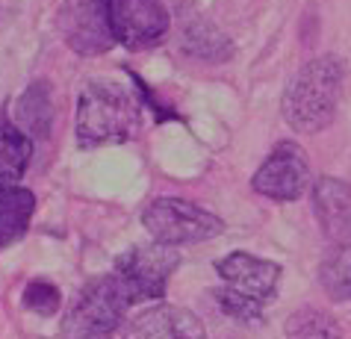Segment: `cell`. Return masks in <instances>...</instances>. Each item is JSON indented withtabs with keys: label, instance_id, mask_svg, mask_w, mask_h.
Listing matches in <instances>:
<instances>
[{
	"label": "cell",
	"instance_id": "obj_1",
	"mask_svg": "<svg viewBox=\"0 0 351 339\" xmlns=\"http://www.w3.org/2000/svg\"><path fill=\"white\" fill-rule=\"evenodd\" d=\"M142 124L139 101L121 83L95 80L83 89L77 101V124L74 136L80 148L97 145H121L130 142Z\"/></svg>",
	"mask_w": 351,
	"mask_h": 339
},
{
	"label": "cell",
	"instance_id": "obj_2",
	"mask_svg": "<svg viewBox=\"0 0 351 339\" xmlns=\"http://www.w3.org/2000/svg\"><path fill=\"white\" fill-rule=\"evenodd\" d=\"M343 89V62L337 56H319L292 77L284 95V118L298 133L325 130L337 115Z\"/></svg>",
	"mask_w": 351,
	"mask_h": 339
},
{
	"label": "cell",
	"instance_id": "obj_3",
	"mask_svg": "<svg viewBox=\"0 0 351 339\" xmlns=\"http://www.w3.org/2000/svg\"><path fill=\"white\" fill-rule=\"evenodd\" d=\"M216 271L224 280V286L216 292V301L233 318L257 322L263 307L278 295L280 266L269 263V260L245 254V251H233V254L219 260Z\"/></svg>",
	"mask_w": 351,
	"mask_h": 339
},
{
	"label": "cell",
	"instance_id": "obj_4",
	"mask_svg": "<svg viewBox=\"0 0 351 339\" xmlns=\"http://www.w3.org/2000/svg\"><path fill=\"white\" fill-rule=\"evenodd\" d=\"M128 307H133V301L115 271L95 277L65 313L62 339H110L121 327Z\"/></svg>",
	"mask_w": 351,
	"mask_h": 339
},
{
	"label": "cell",
	"instance_id": "obj_5",
	"mask_svg": "<svg viewBox=\"0 0 351 339\" xmlns=\"http://www.w3.org/2000/svg\"><path fill=\"white\" fill-rule=\"evenodd\" d=\"M142 225L154 236V242L162 245H195L219 236L224 225L219 216H213L198 203H189L183 198H157L142 212Z\"/></svg>",
	"mask_w": 351,
	"mask_h": 339
},
{
	"label": "cell",
	"instance_id": "obj_6",
	"mask_svg": "<svg viewBox=\"0 0 351 339\" xmlns=\"http://www.w3.org/2000/svg\"><path fill=\"white\" fill-rule=\"evenodd\" d=\"M180 257L174 254L171 245L154 242V245L130 248L128 254H121L115 260V275L128 289L130 301L142 304L165 295V286H169V277L174 275Z\"/></svg>",
	"mask_w": 351,
	"mask_h": 339
},
{
	"label": "cell",
	"instance_id": "obj_7",
	"mask_svg": "<svg viewBox=\"0 0 351 339\" xmlns=\"http://www.w3.org/2000/svg\"><path fill=\"white\" fill-rule=\"evenodd\" d=\"M104 3L115 42L130 51L160 45L169 33V12L162 0H104Z\"/></svg>",
	"mask_w": 351,
	"mask_h": 339
},
{
	"label": "cell",
	"instance_id": "obj_8",
	"mask_svg": "<svg viewBox=\"0 0 351 339\" xmlns=\"http://www.w3.org/2000/svg\"><path fill=\"white\" fill-rule=\"evenodd\" d=\"M251 186L271 201H295L310 186V160L301 145L280 142L257 168Z\"/></svg>",
	"mask_w": 351,
	"mask_h": 339
},
{
	"label": "cell",
	"instance_id": "obj_9",
	"mask_svg": "<svg viewBox=\"0 0 351 339\" xmlns=\"http://www.w3.org/2000/svg\"><path fill=\"white\" fill-rule=\"evenodd\" d=\"M56 27H60L65 45L80 56H97L119 45L110 30L104 0H68L60 9Z\"/></svg>",
	"mask_w": 351,
	"mask_h": 339
},
{
	"label": "cell",
	"instance_id": "obj_10",
	"mask_svg": "<svg viewBox=\"0 0 351 339\" xmlns=\"http://www.w3.org/2000/svg\"><path fill=\"white\" fill-rule=\"evenodd\" d=\"M128 339H207L201 318L183 307L160 304L128 325Z\"/></svg>",
	"mask_w": 351,
	"mask_h": 339
},
{
	"label": "cell",
	"instance_id": "obj_11",
	"mask_svg": "<svg viewBox=\"0 0 351 339\" xmlns=\"http://www.w3.org/2000/svg\"><path fill=\"white\" fill-rule=\"evenodd\" d=\"M313 210L325 236L334 245L351 242V186L337 177H322L313 186Z\"/></svg>",
	"mask_w": 351,
	"mask_h": 339
},
{
	"label": "cell",
	"instance_id": "obj_12",
	"mask_svg": "<svg viewBox=\"0 0 351 339\" xmlns=\"http://www.w3.org/2000/svg\"><path fill=\"white\" fill-rule=\"evenodd\" d=\"M15 124L30 139H47L53 127V92L47 80H36L24 89V95L15 103Z\"/></svg>",
	"mask_w": 351,
	"mask_h": 339
},
{
	"label": "cell",
	"instance_id": "obj_13",
	"mask_svg": "<svg viewBox=\"0 0 351 339\" xmlns=\"http://www.w3.org/2000/svg\"><path fill=\"white\" fill-rule=\"evenodd\" d=\"M33 212H36V195L30 189L21 186L0 189V251L27 236Z\"/></svg>",
	"mask_w": 351,
	"mask_h": 339
},
{
	"label": "cell",
	"instance_id": "obj_14",
	"mask_svg": "<svg viewBox=\"0 0 351 339\" xmlns=\"http://www.w3.org/2000/svg\"><path fill=\"white\" fill-rule=\"evenodd\" d=\"M33 160V139L18 124H0V189L18 186Z\"/></svg>",
	"mask_w": 351,
	"mask_h": 339
},
{
	"label": "cell",
	"instance_id": "obj_15",
	"mask_svg": "<svg viewBox=\"0 0 351 339\" xmlns=\"http://www.w3.org/2000/svg\"><path fill=\"white\" fill-rule=\"evenodd\" d=\"M319 280L325 292L337 301H348L351 298V248L348 245H334L322 260Z\"/></svg>",
	"mask_w": 351,
	"mask_h": 339
},
{
	"label": "cell",
	"instance_id": "obj_16",
	"mask_svg": "<svg viewBox=\"0 0 351 339\" xmlns=\"http://www.w3.org/2000/svg\"><path fill=\"white\" fill-rule=\"evenodd\" d=\"M289 339H339V325L322 310H298L287 322Z\"/></svg>",
	"mask_w": 351,
	"mask_h": 339
},
{
	"label": "cell",
	"instance_id": "obj_17",
	"mask_svg": "<svg viewBox=\"0 0 351 339\" xmlns=\"http://www.w3.org/2000/svg\"><path fill=\"white\" fill-rule=\"evenodd\" d=\"M186 47L192 51V56H204V60H228L233 53V45L228 42V36L213 30V27H204V30H186Z\"/></svg>",
	"mask_w": 351,
	"mask_h": 339
},
{
	"label": "cell",
	"instance_id": "obj_18",
	"mask_svg": "<svg viewBox=\"0 0 351 339\" xmlns=\"http://www.w3.org/2000/svg\"><path fill=\"white\" fill-rule=\"evenodd\" d=\"M62 304V295L60 289L53 284H47V280H33V284H27L24 289V307L33 310L38 316H53L56 310Z\"/></svg>",
	"mask_w": 351,
	"mask_h": 339
}]
</instances>
